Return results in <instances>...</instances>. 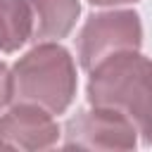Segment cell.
<instances>
[{
    "mask_svg": "<svg viewBox=\"0 0 152 152\" xmlns=\"http://www.w3.org/2000/svg\"><path fill=\"white\" fill-rule=\"evenodd\" d=\"M76 95V64L57 43H40L12 66V102L62 114Z\"/></svg>",
    "mask_w": 152,
    "mask_h": 152,
    "instance_id": "6da1fadb",
    "label": "cell"
},
{
    "mask_svg": "<svg viewBox=\"0 0 152 152\" xmlns=\"http://www.w3.org/2000/svg\"><path fill=\"white\" fill-rule=\"evenodd\" d=\"M90 107H104L126 114L133 124L152 102V59L138 50L116 52L90 71Z\"/></svg>",
    "mask_w": 152,
    "mask_h": 152,
    "instance_id": "7a4b0ae2",
    "label": "cell"
},
{
    "mask_svg": "<svg viewBox=\"0 0 152 152\" xmlns=\"http://www.w3.org/2000/svg\"><path fill=\"white\" fill-rule=\"evenodd\" d=\"M142 43L140 17L131 10H114L95 14L86 21L78 33V59L81 66L93 71L100 62L116 52L138 50Z\"/></svg>",
    "mask_w": 152,
    "mask_h": 152,
    "instance_id": "3957f363",
    "label": "cell"
},
{
    "mask_svg": "<svg viewBox=\"0 0 152 152\" xmlns=\"http://www.w3.org/2000/svg\"><path fill=\"white\" fill-rule=\"evenodd\" d=\"M135 124L114 109L93 107L78 112L66 124L64 147L86 150H133L135 147Z\"/></svg>",
    "mask_w": 152,
    "mask_h": 152,
    "instance_id": "277c9868",
    "label": "cell"
},
{
    "mask_svg": "<svg viewBox=\"0 0 152 152\" xmlns=\"http://www.w3.org/2000/svg\"><path fill=\"white\" fill-rule=\"evenodd\" d=\"M59 138V128L52 114L31 107L14 104L5 116H0V147L10 150H45Z\"/></svg>",
    "mask_w": 152,
    "mask_h": 152,
    "instance_id": "5b68a950",
    "label": "cell"
},
{
    "mask_svg": "<svg viewBox=\"0 0 152 152\" xmlns=\"http://www.w3.org/2000/svg\"><path fill=\"white\" fill-rule=\"evenodd\" d=\"M33 14V38L40 43L62 40L76 24L81 5L78 0H28Z\"/></svg>",
    "mask_w": 152,
    "mask_h": 152,
    "instance_id": "8992f818",
    "label": "cell"
},
{
    "mask_svg": "<svg viewBox=\"0 0 152 152\" xmlns=\"http://www.w3.org/2000/svg\"><path fill=\"white\" fill-rule=\"evenodd\" d=\"M33 33L28 0H0V52H17Z\"/></svg>",
    "mask_w": 152,
    "mask_h": 152,
    "instance_id": "52a82bcc",
    "label": "cell"
},
{
    "mask_svg": "<svg viewBox=\"0 0 152 152\" xmlns=\"http://www.w3.org/2000/svg\"><path fill=\"white\" fill-rule=\"evenodd\" d=\"M12 100V71L5 62H0V109Z\"/></svg>",
    "mask_w": 152,
    "mask_h": 152,
    "instance_id": "ba28073f",
    "label": "cell"
},
{
    "mask_svg": "<svg viewBox=\"0 0 152 152\" xmlns=\"http://www.w3.org/2000/svg\"><path fill=\"white\" fill-rule=\"evenodd\" d=\"M135 128L142 133V138L152 145V102H150V107L145 109V114L138 119V124H135Z\"/></svg>",
    "mask_w": 152,
    "mask_h": 152,
    "instance_id": "9c48e42d",
    "label": "cell"
},
{
    "mask_svg": "<svg viewBox=\"0 0 152 152\" xmlns=\"http://www.w3.org/2000/svg\"><path fill=\"white\" fill-rule=\"evenodd\" d=\"M93 5H128V2H138V0H90Z\"/></svg>",
    "mask_w": 152,
    "mask_h": 152,
    "instance_id": "30bf717a",
    "label": "cell"
}]
</instances>
